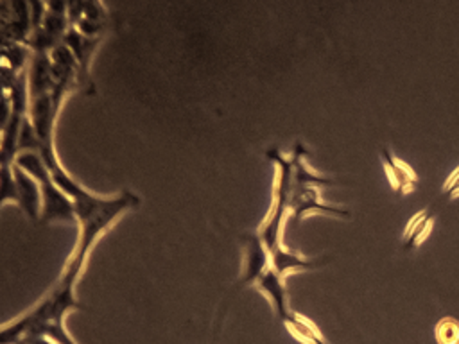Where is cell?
<instances>
[{
  "label": "cell",
  "mask_w": 459,
  "mask_h": 344,
  "mask_svg": "<svg viewBox=\"0 0 459 344\" xmlns=\"http://www.w3.org/2000/svg\"><path fill=\"white\" fill-rule=\"evenodd\" d=\"M240 242H242L244 258H242L240 276H238V280L235 283L237 288L247 287V285H255V281L262 276V272L271 267L269 251H267L265 244L262 242L258 231L244 233L240 236Z\"/></svg>",
  "instance_id": "6"
},
{
  "label": "cell",
  "mask_w": 459,
  "mask_h": 344,
  "mask_svg": "<svg viewBox=\"0 0 459 344\" xmlns=\"http://www.w3.org/2000/svg\"><path fill=\"white\" fill-rule=\"evenodd\" d=\"M255 287L269 299L273 310L276 312L278 319L283 321L285 317H289V314L292 312L287 305V290H285V283L283 278L280 274H276L274 269H265L262 272V276L255 281Z\"/></svg>",
  "instance_id": "7"
},
{
  "label": "cell",
  "mask_w": 459,
  "mask_h": 344,
  "mask_svg": "<svg viewBox=\"0 0 459 344\" xmlns=\"http://www.w3.org/2000/svg\"><path fill=\"white\" fill-rule=\"evenodd\" d=\"M432 224H434V219L430 217V219H427L407 240H405V247H414V245H420L425 238H427V235L430 233V229H432Z\"/></svg>",
  "instance_id": "12"
},
{
  "label": "cell",
  "mask_w": 459,
  "mask_h": 344,
  "mask_svg": "<svg viewBox=\"0 0 459 344\" xmlns=\"http://www.w3.org/2000/svg\"><path fill=\"white\" fill-rule=\"evenodd\" d=\"M457 179H459V167H455V168H454V172L450 174V177H448V179H446V183L443 185V194H446V192H448V188H450Z\"/></svg>",
  "instance_id": "16"
},
{
  "label": "cell",
  "mask_w": 459,
  "mask_h": 344,
  "mask_svg": "<svg viewBox=\"0 0 459 344\" xmlns=\"http://www.w3.org/2000/svg\"><path fill=\"white\" fill-rule=\"evenodd\" d=\"M14 165L25 170L39 186L41 192V222H75L74 206L68 195L56 185L48 167L36 150L18 152Z\"/></svg>",
  "instance_id": "3"
},
{
  "label": "cell",
  "mask_w": 459,
  "mask_h": 344,
  "mask_svg": "<svg viewBox=\"0 0 459 344\" xmlns=\"http://www.w3.org/2000/svg\"><path fill=\"white\" fill-rule=\"evenodd\" d=\"M436 339L439 344H459V322L445 317L436 324Z\"/></svg>",
  "instance_id": "11"
},
{
  "label": "cell",
  "mask_w": 459,
  "mask_h": 344,
  "mask_svg": "<svg viewBox=\"0 0 459 344\" xmlns=\"http://www.w3.org/2000/svg\"><path fill=\"white\" fill-rule=\"evenodd\" d=\"M32 32V11L27 2H0V43L27 45Z\"/></svg>",
  "instance_id": "5"
},
{
  "label": "cell",
  "mask_w": 459,
  "mask_h": 344,
  "mask_svg": "<svg viewBox=\"0 0 459 344\" xmlns=\"http://www.w3.org/2000/svg\"><path fill=\"white\" fill-rule=\"evenodd\" d=\"M224 314H226V306H224L222 310H219V314H217V317H215V322H213V333H212V340H210V344H219V337H221V331H222Z\"/></svg>",
  "instance_id": "14"
},
{
  "label": "cell",
  "mask_w": 459,
  "mask_h": 344,
  "mask_svg": "<svg viewBox=\"0 0 459 344\" xmlns=\"http://www.w3.org/2000/svg\"><path fill=\"white\" fill-rule=\"evenodd\" d=\"M427 213H429V210L425 208V210H421V211H418V213L412 215V219L407 222V226H405V229H403V235H402L403 240H407V238L427 220Z\"/></svg>",
  "instance_id": "13"
},
{
  "label": "cell",
  "mask_w": 459,
  "mask_h": 344,
  "mask_svg": "<svg viewBox=\"0 0 459 344\" xmlns=\"http://www.w3.org/2000/svg\"><path fill=\"white\" fill-rule=\"evenodd\" d=\"M14 181L18 192V206L30 220H39L41 215V192L38 183L18 165H14Z\"/></svg>",
  "instance_id": "8"
},
{
  "label": "cell",
  "mask_w": 459,
  "mask_h": 344,
  "mask_svg": "<svg viewBox=\"0 0 459 344\" xmlns=\"http://www.w3.org/2000/svg\"><path fill=\"white\" fill-rule=\"evenodd\" d=\"M38 154L48 167L56 185L68 195L74 206L75 222L79 226L75 247L66 262L68 267L82 272L88 254L95 242L127 211L138 208L140 197L131 190L118 192L111 197L95 195L86 190L77 179H74L59 163L56 147H41Z\"/></svg>",
  "instance_id": "1"
},
{
  "label": "cell",
  "mask_w": 459,
  "mask_h": 344,
  "mask_svg": "<svg viewBox=\"0 0 459 344\" xmlns=\"http://www.w3.org/2000/svg\"><path fill=\"white\" fill-rule=\"evenodd\" d=\"M382 163L387 174V179L394 190H400L402 194H407L414 190V181H418L416 172L400 158H396L391 149H382Z\"/></svg>",
  "instance_id": "9"
},
{
  "label": "cell",
  "mask_w": 459,
  "mask_h": 344,
  "mask_svg": "<svg viewBox=\"0 0 459 344\" xmlns=\"http://www.w3.org/2000/svg\"><path fill=\"white\" fill-rule=\"evenodd\" d=\"M16 344H54V342L48 339H43V337H27V339L18 340Z\"/></svg>",
  "instance_id": "15"
},
{
  "label": "cell",
  "mask_w": 459,
  "mask_h": 344,
  "mask_svg": "<svg viewBox=\"0 0 459 344\" xmlns=\"http://www.w3.org/2000/svg\"><path fill=\"white\" fill-rule=\"evenodd\" d=\"M13 168L14 163H0V208L5 202L18 204V192Z\"/></svg>",
  "instance_id": "10"
},
{
  "label": "cell",
  "mask_w": 459,
  "mask_h": 344,
  "mask_svg": "<svg viewBox=\"0 0 459 344\" xmlns=\"http://www.w3.org/2000/svg\"><path fill=\"white\" fill-rule=\"evenodd\" d=\"M81 272L65 267L57 281L25 314L0 326V344H16L27 337H43L54 344H75L65 328V319L72 310L86 306L75 296Z\"/></svg>",
  "instance_id": "2"
},
{
  "label": "cell",
  "mask_w": 459,
  "mask_h": 344,
  "mask_svg": "<svg viewBox=\"0 0 459 344\" xmlns=\"http://www.w3.org/2000/svg\"><path fill=\"white\" fill-rule=\"evenodd\" d=\"M68 29L102 39L108 30V11L100 2H66Z\"/></svg>",
  "instance_id": "4"
},
{
  "label": "cell",
  "mask_w": 459,
  "mask_h": 344,
  "mask_svg": "<svg viewBox=\"0 0 459 344\" xmlns=\"http://www.w3.org/2000/svg\"><path fill=\"white\" fill-rule=\"evenodd\" d=\"M446 194H450V197H457L459 195V179L448 188V192Z\"/></svg>",
  "instance_id": "17"
}]
</instances>
